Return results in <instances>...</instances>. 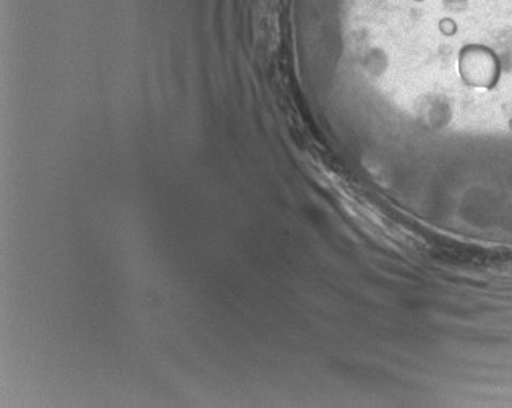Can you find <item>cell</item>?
I'll list each match as a JSON object with an SVG mask.
<instances>
[{
  "label": "cell",
  "instance_id": "obj_1",
  "mask_svg": "<svg viewBox=\"0 0 512 408\" xmlns=\"http://www.w3.org/2000/svg\"><path fill=\"white\" fill-rule=\"evenodd\" d=\"M354 28L412 106L501 94L512 119V0H354Z\"/></svg>",
  "mask_w": 512,
  "mask_h": 408
}]
</instances>
